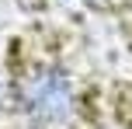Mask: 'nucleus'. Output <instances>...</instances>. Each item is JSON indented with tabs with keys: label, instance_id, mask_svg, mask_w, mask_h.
I'll return each instance as SVG.
<instances>
[{
	"label": "nucleus",
	"instance_id": "nucleus-1",
	"mask_svg": "<svg viewBox=\"0 0 132 129\" xmlns=\"http://www.w3.org/2000/svg\"><path fill=\"white\" fill-rule=\"evenodd\" d=\"M21 112L31 119L35 129L66 126L73 115V84L59 66H35L21 80Z\"/></svg>",
	"mask_w": 132,
	"mask_h": 129
},
{
	"label": "nucleus",
	"instance_id": "nucleus-2",
	"mask_svg": "<svg viewBox=\"0 0 132 129\" xmlns=\"http://www.w3.org/2000/svg\"><path fill=\"white\" fill-rule=\"evenodd\" d=\"M0 112H4V91H0Z\"/></svg>",
	"mask_w": 132,
	"mask_h": 129
}]
</instances>
